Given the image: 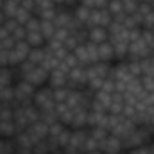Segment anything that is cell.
Segmentation results:
<instances>
[{"mask_svg":"<svg viewBox=\"0 0 154 154\" xmlns=\"http://www.w3.org/2000/svg\"><path fill=\"white\" fill-rule=\"evenodd\" d=\"M99 91H104V93H113V91H115V81H111V79H104L102 88H100Z\"/></svg>","mask_w":154,"mask_h":154,"instance_id":"cell-29","label":"cell"},{"mask_svg":"<svg viewBox=\"0 0 154 154\" xmlns=\"http://www.w3.org/2000/svg\"><path fill=\"white\" fill-rule=\"evenodd\" d=\"M90 13H91V9L84 7L82 4H77L75 7L72 9V14H74V18H75L81 25H84V27H86V22H88V18H90Z\"/></svg>","mask_w":154,"mask_h":154,"instance_id":"cell-8","label":"cell"},{"mask_svg":"<svg viewBox=\"0 0 154 154\" xmlns=\"http://www.w3.org/2000/svg\"><path fill=\"white\" fill-rule=\"evenodd\" d=\"M111 22H113V18L106 9H93L90 13L88 22H86V29H90V27H104V29H108Z\"/></svg>","mask_w":154,"mask_h":154,"instance_id":"cell-1","label":"cell"},{"mask_svg":"<svg viewBox=\"0 0 154 154\" xmlns=\"http://www.w3.org/2000/svg\"><path fill=\"white\" fill-rule=\"evenodd\" d=\"M25 43H27L31 48H41V47L47 45V41H45V38L41 36L39 31H36V32H27V36H25Z\"/></svg>","mask_w":154,"mask_h":154,"instance_id":"cell-9","label":"cell"},{"mask_svg":"<svg viewBox=\"0 0 154 154\" xmlns=\"http://www.w3.org/2000/svg\"><path fill=\"white\" fill-rule=\"evenodd\" d=\"M142 2H147V4H151V2H152V0H142Z\"/></svg>","mask_w":154,"mask_h":154,"instance_id":"cell-35","label":"cell"},{"mask_svg":"<svg viewBox=\"0 0 154 154\" xmlns=\"http://www.w3.org/2000/svg\"><path fill=\"white\" fill-rule=\"evenodd\" d=\"M45 54H47V48H45V47H41V48H31L27 61H31L32 65L39 66V65L43 63V59H45Z\"/></svg>","mask_w":154,"mask_h":154,"instance_id":"cell-11","label":"cell"},{"mask_svg":"<svg viewBox=\"0 0 154 154\" xmlns=\"http://www.w3.org/2000/svg\"><path fill=\"white\" fill-rule=\"evenodd\" d=\"M97 52H99V61H102V63H113L115 61V54H113V45L109 43V41H106V43H100V45H97Z\"/></svg>","mask_w":154,"mask_h":154,"instance_id":"cell-6","label":"cell"},{"mask_svg":"<svg viewBox=\"0 0 154 154\" xmlns=\"http://www.w3.org/2000/svg\"><path fill=\"white\" fill-rule=\"evenodd\" d=\"M39 23H41V22H39V18L32 14V16L27 20V23H25L23 27H25V31H27V32H36V31H39Z\"/></svg>","mask_w":154,"mask_h":154,"instance_id":"cell-22","label":"cell"},{"mask_svg":"<svg viewBox=\"0 0 154 154\" xmlns=\"http://www.w3.org/2000/svg\"><path fill=\"white\" fill-rule=\"evenodd\" d=\"M113 45V54H115V61L116 63H122V61H127V50H129V45L125 41H115L111 43Z\"/></svg>","mask_w":154,"mask_h":154,"instance_id":"cell-7","label":"cell"},{"mask_svg":"<svg viewBox=\"0 0 154 154\" xmlns=\"http://www.w3.org/2000/svg\"><path fill=\"white\" fill-rule=\"evenodd\" d=\"M106 11L111 14V18H113V16H118V14H122V13H124L122 0H109V2H108V7H106Z\"/></svg>","mask_w":154,"mask_h":154,"instance_id":"cell-15","label":"cell"},{"mask_svg":"<svg viewBox=\"0 0 154 154\" xmlns=\"http://www.w3.org/2000/svg\"><path fill=\"white\" fill-rule=\"evenodd\" d=\"M25 36H27V31H25L23 25H18V27L11 32V39H13L14 43H18V41H25Z\"/></svg>","mask_w":154,"mask_h":154,"instance_id":"cell-19","label":"cell"},{"mask_svg":"<svg viewBox=\"0 0 154 154\" xmlns=\"http://www.w3.org/2000/svg\"><path fill=\"white\" fill-rule=\"evenodd\" d=\"M16 27H18V23H16V22H14L13 18H7V20L4 22V29H5V31L9 32V36H11V32H13V31H14Z\"/></svg>","mask_w":154,"mask_h":154,"instance_id":"cell-30","label":"cell"},{"mask_svg":"<svg viewBox=\"0 0 154 154\" xmlns=\"http://www.w3.org/2000/svg\"><path fill=\"white\" fill-rule=\"evenodd\" d=\"M140 32H142V29H129V31H125V41H127V45L129 43H134V41H138L140 39Z\"/></svg>","mask_w":154,"mask_h":154,"instance_id":"cell-24","label":"cell"},{"mask_svg":"<svg viewBox=\"0 0 154 154\" xmlns=\"http://www.w3.org/2000/svg\"><path fill=\"white\" fill-rule=\"evenodd\" d=\"M127 65V72L133 77H142V68H140V61H125Z\"/></svg>","mask_w":154,"mask_h":154,"instance_id":"cell-20","label":"cell"},{"mask_svg":"<svg viewBox=\"0 0 154 154\" xmlns=\"http://www.w3.org/2000/svg\"><path fill=\"white\" fill-rule=\"evenodd\" d=\"M31 16H32V14H31L29 11H25V9H22V7H18V11H16V14H14V18H13V20H14L18 25H25V23H27V20H29Z\"/></svg>","mask_w":154,"mask_h":154,"instance_id":"cell-17","label":"cell"},{"mask_svg":"<svg viewBox=\"0 0 154 154\" xmlns=\"http://www.w3.org/2000/svg\"><path fill=\"white\" fill-rule=\"evenodd\" d=\"M20 7L25 9V11H29L31 14L36 13V2H34V0H22V2H20Z\"/></svg>","mask_w":154,"mask_h":154,"instance_id":"cell-28","label":"cell"},{"mask_svg":"<svg viewBox=\"0 0 154 154\" xmlns=\"http://www.w3.org/2000/svg\"><path fill=\"white\" fill-rule=\"evenodd\" d=\"M136 13L143 18L145 14L152 13V7H151V4H147V2H138V9H136Z\"/></svg>","mask_w":154,"mask_h":154,"instance_id":"cell-26","label":"cell"},{"mask_svg":"<svg viewBox=\"0 0 154 154\" xmlns=\"http://www.w3.org/2000/svg\"><path fill=\"white\" fill-rule=\"evenodd\" d=\"M72 32L68 31V29H56V32H54V38L52 39H56V41H59V43H65V39L68 38Z\"/></svg>","mask_w":154,"mask_h":154,"instance_id":"cell-25","label":"cell"},{"mask_svg":"<svg viewBox=\"0 0 154 154\" xmlns=\"http://www.w3.org/2000/svg\"><path fill=\"white\" fill-rule=\"evenodd\" d=\"M108 2H109V0H93L95 9H106V7H108Z\"/></svg>","mask_w":154,"mask_h":154,"instance_id":"cell-31","label":"cell"},{"mask_svg":"<svg viewBox=\"0 0 154 154\" xmlns=\"http://www.w3.org/2000/svg\"><path fill=\"white\" fill-rule=\"evenodd\" d=\"M99 151L102 154H122L124 152V147H122V140H118L116 136L109 134L99 147Z\"/></svg>","mask_w":154,"mask_h":154,"instance_id":"cell-3","label":"cell"},{"mask_svg":"<svg viewBox=\"0 0 154 154\" xmlns=\"http://www.w3.org/2000/svg\"><path fill=\"white\" fill-rule=\"evenodd\" d=\"M140 84L145 91H154V75H142L140 77Z\"/></svg>","mask_w":154,"mask_h":154,"instance_id":"cell-23","label":"cell"},{"mask_svg":"<svg viewBox=\"0 0 154 154\" xmlns=\"http://www.w3.org/2000/svg\"><path fill=\"white\" fill-rule=\"evenodd\" d=\"M68 93H70L68 88H56V90H52V99L56 104H61V102H66Z\"/></svg>","mask_w":154,"mask_h":154,"instance_id":"cell-14","label":"cell"},{"mask_svg":"<svg viewBox=\"0 0 154 154\" xmlns=\"http://www.w3.org/2000/svg\"><path fill=\"white\" fill-rule=\"evenodd\" d=\"M11 2H14V4H18V5H20V2H22V0H11Z\"/></svg>","mask_w":154,"mask_h":154,"instance_id":"cell-34","label":"cell"},{"mask_svg":"<svg viewBox=\"0 0 154 154\" xmlns=\"http://www.w3.org/2000/svg\"><path fill=\"white\" fill-rule=\"evenodd\" d=\"M151 61H152V75H154V57H151Z\"/></svg>","mask_w":154,"mask_h":154,"instance_id":"cell-33","label":"cell"},{"mask_svg":"<svg viewBox=\"0 0 154 154\" xmlns=\"http://www.w3.org/2000/svg\"><path fill=\"white\" fill-rule=\"evenodd\" d=\"M84 47H86V54H88L90 65H93V63H99V52H97V45H93V43L86 41V43H84Z\"/></svg>","mask_w":154,"mask_h":154,"instance_id":"cell-16","label":"cell"},{"mask_svg":"<svg viewBox=\"0 0 154 154\" xmlns=\"http://www.w3.org/2000/svg\"><path fill=\"white\" fill-rule=\"evenodd\" d=\"M5 20H7V18H5V16H4V13L0 11V25H4V22H5Z\"/></svg>","mask_w":154,"mask_h":154,"instance_id":"cell-32","label":"cell"},{"mask_svg":"<svg viewBox=\"0 0 154 154\" xmlns=\"http://www.w3.org/2000/svg\"><path fill=\"white\" fill-rule=\"evenodd\" d=\"M154 27V13H149L142 18V29H152Z\"/></svg>","mask_w":154,"mask_h":154,"instance_id":"cell-27","label":"cell"},{"mask_svg":"<svg viewBox=\"0 0 154 154\" xmlns=\"http://www.w3.org/2000/svg\"><path fill=\"white\" fill-rule=\"evenodd\" d=\"M41 23H39V32H41V36L45 38V41H48V39L54 38V32H56V25H54V22H47V20H39Z\"/></svg>","mask_w":154,"mask_h":154,"instance_id":"cell-10","label":"cell"},{"mask_svg":"<svg viewBox=\"0 0 154 154\" xmlns=\"http://www.w3.org/2000/svg\"><path fill=\"white\" fill-rule=\"evenodd\" d=\"M22 81H27V82H29V84H32L34 88H41V86H47L48 72H47V70H43L41 66H36L31 74H27Z\"/></svg>","mask_w":154,"mask_h":154,"instance_id":"cell-2","label":"cell"},{"mask_svg":"<svg viewBox=\"0 0 154 154\" xmlns=\"http://www.w3.org/2000/svg\"><path fill=\"white\" fill-rule=\"evenodd\" d=\"M72 54L75 56V59L79 61L81 66H90V59H88V54H86V47L84 45H77V48Z\"/></svg>","mask_w":154,"mask_h":154,"instance_id":"cell-12","label":"cell"},{"mask_svg":"<svg viewBox=\"0 0 154 154\" xmlns=\"http://www.w3.org/2000/svg\"><path fill=\"white\" fill-rule=\"evenodd\" d=\"M108 39H109L108 29H104V27H90L88 29V41L90 43L100 45V43H106Z\"/></svg>","mask_w":154,"mask_h":154,"instance_id":"cell-4","label":"cell"},{"mask_svg":"<svg viewBox=\"0 0 154 154\" xmlns=\"http://www.w3.org/2000/svg\"><path fill=\"white\" fill-rule=\"evenodd\" d=\"M152 57H154V48H152Z\"/></svg>","mask_w":154,"mask_h":154,"instance_id":"cell-36","label":"cell"},{"mask_svg":"<svg viewBox=\"0 0 154 154\" xmlns=\"http://www.w3.org/2000/svg\"><path fill=\"white\" fill-rule=\"evenodd\" d=\"M68 84V75L63 74L61 70H54L48 74V81H47V86L56 90V88H66Z\"/></svg>","mask_w":154,"mask_h":154,"instance_id":"cell-5","label":"cell"},{"mask_svg":"<svg viewBox=\"0 0 154 154\" xmlns=\"http://www.w3.org/2000/svg\"><path fill=\"white\" fill-rule=\"evenodd\" d=\"M140 39L145 43V47H149L151 50L154 48V34L152 31H149V29H142V32H140Z\"/></svg>","mask_w":154,"mask_h":154,"instance_id":"cell-18","label":"cell"},{"mask_svg":"<svg viewBox=\"0 0 154 154\" xmlns=\"http://www.w3.org/2000/svg\"><path fill=\"white\" fill-rule=\"evenodd\" d=\"M122 7H124V14H134L138 9V2L136 0H122Z\"/></svg>","mask_w":154,"mask_h":154,"instance_id":"cell-21","label":"cell"},{"mask_svg":"<svg viewBox=\"0 0 154 154\" xmlns=\"http://www.w3.org/2000/svg\"><path fill=\"white\" fill-rule=\"evenodd\" d=\"M18 7H20L18 4H14V2H11V0H5V2L2 4L0 11L4 13V16H5V18H14V14H16Z\"/></svg>","mask_w":154,"mask_h":154,"instance_id":"cell-13","label":"cell"}]
</instances>
